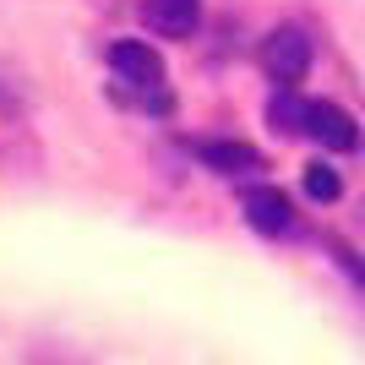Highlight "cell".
<instances>
[{"instance_id":"obj_4","label":"cell","mask_w":365,"mask_h":365,"mask_svg":"<svg viewBox=\"0 0 365 365\" xmlns=\"http://www.w3.org/2000/svg\"><path fill=\"white\" fill-rule=\"evenodd\" d=\"M305 137H317L322 148H333V153H354L360 148V125H354L349 109H338V104H311V120H305Z\"/></svg>"},{"instance_id":"obj_8","label":"cell","mask_w":365,"mask_h":365,"mask_svg":"<svg viewBox=\"0 0 365 365\" xmlns=\"http://www.w3.org/2000/svg\"><path fill=\"white\" fill-rule=\"evenodd\" d=\"M305 197H311V202H338V197H344V180H338V169L311 164V169H305Z\"/></svg>"},{"instance_id":"obj_7","label":"cell","mask_w":365,"mask_h":365,"mask_svg":"<svg viewBox=\"0 0 365 365\" xmlns=\"http://www.w3.org/2000/svg\"><path fill=\"white\" fill-rule=\"evenodd\" d=\"M267 120H273V131H284V137H300L305 120H311V104H300L289 88H278L273 104H267Z\"/></svg>"},{"instance_id":"obj_5","label":"cell","mask_w":365,"mask_h":365,"mask_svg":"<svg viewBox=\"0 0 365 365\" xmlns=\"http://www.w3.org/2000/svg\"><path fill=\"white\" fill-rule=\"evenodd\" d=\"M142 16H148V28L158 38H185L202 22V0H148Z\"/></svg>"},{"instance_id":"obj_3","label":"cell","mask_w":365,"mask_h":365,"mask_svg":"<svg viewBox=\"0 0 365 365\" xmlns=\"http://www.w3.org/2000/svg\"><path fill=\"white\" fill-rule=\"evenodd\" d=\"M240 207H245V224L262 229V235H289L294 229V202L278 185H251L240 197Z\"/></svg>"},{"instance_id":"obj_1","label":"cell","mask_w":365,"mask_h":365,"mask_svg":"<svg viewBox=\"0 0 365 365\" xmlns=\"http://www.w3.org/2000/svg\"><path fill=\"white\" fill-rule=\"evenodd\" d=\"M109 66H115V76H120V88H137L142 104L153 98V109H169L164 98V61H158V49L137 44V38H120V44L109 49Z\"/></svg>"},{"instance_id":"obj_2","label":"cell","mask_w":365,"mask_h":365,"mask_svg":"<svg viewBox=\"0 0 365 365\" xmlns=\"http://www.w3.org/2000/svg\"><path fill=\"white\" fill-rule=\"evenodd\" d=\"M262 71L273 76L278 88H294V82L311 71V33L294 28V22L273 28L267 38H262Z\"/></svg>"},{"instance_id":"obj_6","label":"cell","mask_w":365,"mask_h":365,"mask_svg":"<svg viewBox=\"0 0 365 365\" xmlns=\"http://www.w3.org/2000/svg\"><path fill=\"white\" fill-rule=\"evenodd\" d=\"M197 158L218 175H257L262 169V153L251 142H197Z\"/></svg>"}]
</instances>
